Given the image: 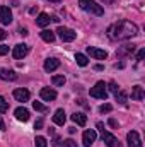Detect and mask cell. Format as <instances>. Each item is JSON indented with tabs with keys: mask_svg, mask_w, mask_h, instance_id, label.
<instances>
[{
	"mask_svg": "<svg viewBox=\"0 0 145 147\" xmlns=\"http://www.w3.org/2000/svg\"><path fill=\"white\" fill-rule=\"evenodd\" d=\"M72 120L77 125H80V127H85V123H87V116H85L84 113H73Z\"/></svg>",
	"mask_w": 145,
	"mask_h": 147,
	"instance_id": "44dd1931",
	"label": "cell"
},
{
	"mask_svg": "<svg viewBox=\"0 0 145 147\" xmlns=\"http://www.w3.org/2000/svg\"><path fill=\"white\" fill-rule=\"evenodd\" d=\"M43 125H44V120H43V118H38L36 123H34V128H36V130H41Z\"/></svg>",
	"mask_w": 145,
	"mask_h": 147,
	"instance_id": "4dcf8cb0",
	"label": "cell"
},
{
	"mask_svg": "<svg viewBox=\"0 0 145 147\" xmlns=\"http://www.w3.org/2000/svg\"><path fill=\"white\" fill-rule=\"evenodd\" d=\"M39 96H41L43 101H55L56 99V91L50 89V87H43L41 92H39Z\"/></svg>",
	"mask_w": 145,
	"mask_h": 147,
	"instance_id": "30bf717a",
	"label": "cell"
},
{
	"mask_svg": "<svg viewBox=\"0 0 145 147\" xmlns=\"http://www.w3.org/2000/svg\"><path fill=\"white\" fill-rule=\"evenodd\" d=\"M96 132L94 130H85L84 132V135H82V142H84V146L85 147H91L94 142H96Z\"/></svg>",
	"mask_w": 145,
	"mask_h": 147,
	"instance_id": "8fae6325",
	"label": "cell"
},
{
	"mask_svg": "<svg viewBox=\"0 0 145 147\" xmlns=\"http://www.w3.org/2000/svg\"><path fill=\"white\" fill-rule=\"evenodd\" d=\"M79 5H80L82 10L91 12V14H94V16H97V17H101V16L104 14V9H103L101 5H97L94 0H79Z\"/></svg>",
	"mask_w": 145,
	"mask_h": 147,
	"instance_id": "7a4b0ae2",
	"label": "cell"
},
{
	"mask_svg": "<svg viewBox=\"0 0 145 147\" xmlns=\"http://www.w3.org/2000/svg\"><path fill=\"white\" fill-rule=\"evenodd\" d=\"M0 22L2 24H10L12 22V12L7 5H0Z\"/></svg>",
	"mask_w": 145,
	"mask_h": 147,
	"instance_id": "9c48e42d",
	"label": "cell"
},
{
	"mask_svg": "<svg viewBox=\"0 0 145 147\" xmlns=\"http://www.w3.org/2000/svg\"><path fill=\"white\" fill-rule=\"evenodd\" d=\"M33 108H34L36 111H39V113H46V111H48V106L41 105L39 101H33Z\"/></svg>",
	"mask_w": 145,
	"mask_h": 147,
	"instance_id": "cb8c5ba5",
	"label": "cell"
},
{
	"mask_svg": "<svg viewBox=\"0 0 145 147\" xmlns=\"http://www.w3.org/2000/svg\"><path fill=\"white\" fill-rule=\"evenodd\" d=\"M19 34H21V36H28L29 33H28V29H26V28H21V29H19Z\"/></svg>",
	"mask_w": 145,
	"mask_h": 147,
	"instance_id": "e575fe53",
	"label": "cell"
},
{
	"mask_svg": "<svg viewBox=\"0 0 145 147\" xmlns=\"http://www.w3.org/2000/svg\"><path fill=\"white\" fill-rule=\"evenodd\" d=\"M111 110H113V106H111V105H108V103H106V105H103V106L99 108V111H101V113H111Z\"/></svg>",
	"mask_w": 145,
	"mask_h": 147,
	"instance_id": "83f0119b",
	"label": "cell"
},
{
	"mask_svg": "<svg viewBox=\"0 0 145 147\" xmlns=\"http://www.w3.org/2000/svg\"><path fill=\"white\" fill-rule=\"evenodd\" d=\"M5 111H9V103L5 101V98L0 96V113H5Z\"/></svg>",
	"mask_w": 145,
	"mask_h": 147,
	"instance_id": "484cf974",
	"label": "cell"
},
{
	"mask_svg": "<svg viewBox=\"0 0 145 147\" xmlns=\"http://www.w3.org/2000/svg\"><path fill=\"white\" fill-rule=\"evenodd\" d=\"M53 121H55L56 125H60V127H63V125H65V121H67V116H65V111L62 110V108L55 111V115H53Z\"/></svg>",
	"mask_w": 145,
	"mask_h": 147,
	"instance_id": "9a60e30c",
	"label": "cell"
},
{
	"mask_svg": "<svg viewBox=\"0 0 145 147\" xmlns=\"http://www.w3.org/2000/svg\"><path fill=\"white\" fill-rule=\"evenodd\" d=\"M109 127H113V128H118V121H116V120H114V118H109Z\"/></svg>",
	"mask_w": 145,
	"mask_h": 147,
	"instance_id": "836d02e7",
	"label": "cell"
},
{
	"mask_svg": "<svg viewBox=\"0 0 145 147\" xmlns=\"http://www.w3.org/2000/svg\"><path fill=\"white\" fill-rule=\"evenodd\" d=\"M34 146H36V147H48V144H46V139H44V137H36Z\"/></svg>",
	"mask_w": 145,
	"mask_h": 147,
	"instance_id": "4316f807",
	"label": "cell"
},
{
	"mask_svg": "<svg viewBox=\"0 0 145 147\" xmlns=\"http://www.w3.org/2000/svg\"><path fill=\"white\" fill-rule=\"evenodd\" d=\"M62 147H77V144L73 142L72 139H67V140H63V144H62Z\"/></svg>",
	"mask_w": 145,
	"mask_h": 147,
	"instance_id": "f1b7e54d",
	"label": "cell"
},
{
	"mask_svg": "<svg viewBox=\"0 0 145 147\" xmlns=\"http://www.w3.org/2000/svg\"><path fill=\"white\" fill-rule=\"evenodd\" d=\"M106 2H114V0H106Z\"/></svg>",
	"mask_w": 145,
	"mask_h": 147,
	"instance_id": "b9f144b4",
	"label": "cell"
},
{
	"mask_svg": "<svg viewBox=\"0 0 145 147\" xmlns=\"http://www.w3.org/2000/svg\"><path fill=\"white\" fill-rule=\"evenodd\" d=\"M7 53H9V46L0 45V57H3V55H7Z\"/></svg>",
	"mask_w": 145,
	"mask_h": 147,
	"instance_id": "1f68e13d",
	"label": "cell"
},
{
	"mask_svg": "<svg viewBox=\"0 0 145 147\" xmlns=\"http://www.w3.org/2000/svg\"><path fill=\"white\" fill-rule=\"evenodd\" d=\"M0 130H5V123H3V120H2V116H0Z\"/></svg>",
	"mask_w": 145,
	"mask_h": 147,
	"instance_id": "8d00e7d4",
	"label": "cell"
},
{
	"mask_svg": "<svg viewBox=\"0 0 145 147\" xmlns=\"http://www.w3.org/2000/svg\"><path fill=\"white\" fill-rule=\"evenodd\" d=\"M144 96H145V92H144V87H142V86H133V87H132V99L142 101Z\"/></svg>",
	"mask_w": 145,
	"mask_h": 147,
	"instance_id": "2e32d148",
	"label": "cell"
},
{
	"mask_svg": "<svg viewBox=\"0 0 145 147\" xmlns=\"http://www.w3.org/2000/svg\"><path fill=\"white\" fill-rule=\"evenodd\" d=\"M97 128H99V130L103 132V130H104V125H103V123H97Z\"/></svg>",
	"mask_w": 145,
	"mask_h": 147,
	"instance_id": "f35d334b",
	"label": "cell"
},
{
	"mask_svg": "<svg viewBox=\"0 0 145 147\" xmlns=\"http://www.w3.org/2000/svg\"><path fill=\"white\" fill-rule=\"evenodd\" d=\"M144 57H145V50H144V48H142V50H140V51L137 53V60L140 62V60H144Z\"/></svg>",
	"mask_w": 145,
	"mask_h": 147,
	"instance_id": "d6a6232c",
	"label": "cell"
},
{
	"mask_svg": "<svg viewBox=\"0 0 145 147\" xmlns=\"http://www.w3.org/2000/svg\"><path fill=\"white\" fill-rule=\"evenodd\" d=\"M39 36H41L43 41H46V43H53V41H55V33L50 31V29H43V31L39 33Z\"/></svg>",
	"mask_w": 145,
	"mask_h": 147,
	"instance_id": "ffe728a7",
	"label": "cell"
},
{
	"mask_svg": "<svg viewBox=\"0 0 145 147\" xmlns=\"http://www.w3.org/2000/svg\"><path fill=\"white\" fill-rule=\"evenodd\" d=\"M14 98H15V101H21V103H26V101H29V91L28 89H15L14 91Z\"/></svg>",
	"mask_w": 145,
	"mask_h": 147,
	"instance_id": "7c38bea8",
	"label": "cell"
},
{
	"mask_svg": "<svg viewBox=\"0 0 145 147\" xmlns=\"http://www.w3.org/2000/svg\"><path fill=\"white\" fill-rule=\"evenodd\" d=\"M108 34L111 39H130V38L137 36L138 34V28L137 24H133L132 21H118L114 22L113 26H109L108 29Z\"/></svg>",
	"mask_w": 145,
	"mask_h": 147,
	"instance_id": "6da1fadb",
	"label": "cell"
},
{
	"mask_svg": "<svg viewBox=\"0 0 145 147\" xmlns=\"http://www.w3.org/2000/svg\"><path fill=\"white\" fill-rule=\"evenodd\" d=\"M56 33H58V36L62 38V41H67V43H70V41H73V39L77 38V33H75L73 29L63 28V26H60V28L56 29Z\"/></svg>",
	"mask_w": 145,
	"mask_h": 147,
	"instance_id": "277c9868",
	"label": "cell"
},
{
	"mask_svg": "<svg viewBox=\"0 0 145 147\" xmlns=\"http://www.w3.org/2000/svg\"><path fill=\"white\" fill-rule=\"evenodd\" d=\"M62 0H50V3H60Z\"/></svg>",
	"mask_w": 145,
	"mask_h": 147,
	"instance_id": "60d3db41",
	"label": "cell"
},
{
	"mask_svg": "<svg viewBox=\"0 0 145 147\" xmlns=\"http://www.w3.org/2000/svg\"><path fill=\"white\" fill-rule=\"evenodd\" d=\"M51 82H53L55 86H63V84H65V77H63V75H53Z\"/></svg>",
	"mask_w": 145,
	"mask_h": 147,
	"instance_id": "d4e9b609",
	"label": "cell"
},
{
	"mask_svg": "<svg viewBox=\"0 0 145 147\" xmlns=\"http://www.w3.org/2000/svg\"><path fill=\"white\" fill-rule=\"evenodd\" d=\"M75 60H77V63H79L80 67H85V65L89 63L87 57H85V55H82V53H77V55H75Z\"/></svg>",
	"mask_w": 145,
	"mask_h": 147,
	"instance_id": "7402d4cb",
	"label": "cell"
},
{
	"mask_svg": "<svg viewBox=\"0 0 145 147\" xmlns=\"http://www.w3.org/2000/svg\"><path fill=\"white\" fill-rule=\"evenodd\" d=\"M28 51H29V46L24 45V43H19V45L14 46V50H12V57H14L15 60H21V58H24V57L28 55Z\"/></svg>",
	"mask_w": 145,
	"mask_h": 147,
	"instance_id": "5b68a950",
	"label": "cell"
},
{
	"mask_svg": "<svg viewBox=\"0 0 145 147\" xmlns=\"http://www.w3.org/2000/svg\"><path fill=\"white\" fill-rule=\"evenodd\" d=\"M14 115H15V118L19 121H28L29 120V111L26 110V108H22V106H19L17 110L14 111Z\"/></svg>",
	"mask_w": 145,
	"mask_h": 147,
	"instance_id": "e0dca14e",
	"label": "cell"
},
{
	"mask_svg": "<svg viewBox=\"0 0 145 147\" xmlns=\"http://www.w3.org/2000/svg\"><path fill=\"white\" fill-rule=\"evenodd\" d=\"M108 86L103 82V80H99V82H96V86L91 89V96L92 98H97V99H104L106 101V98H108V89H106Z\"/></svg>",
	"mask_w": 145,
	"mask_h": 147,
	"instance_id": "3957f363",
	"label": "cell"
},
{
	"mask_svg": "<svg viewBox=\"0 0 145 147\" xmlns=\"http://www.w3.org/2000/svg\"><path fill=\"white\" fill-rule=\"evenodd\" d=\"M29 12H31V14H36V12H38V7H33V9H31Z\"/></svg>",
	"mask_w": 145,
	"mask_h": 147,
	"instance_id": "ab89813d",
	"label": "cell"
},
{
	"mask_svg": "<svg viewBox=\"0 0 145 147\" xmlns=\"http://www.w3.org/2000/svg\"><path fill=\"white\" fill-rule=\"evenodd\" d=\"M135 51V45H125V46H121L118 51H116V55L118 57H128V55H132Z\"/></svg>",
	"mask_w": 145,
	"mask_h": 147,
	"instance_id": "ac0fdd59",
	"label": "cell"
},
{
	"mask_svg": "<svg viewBox=\"0 0 145 147\" xmlns=\"http://www.w3.org/2000/svg\"><path fill=\"white\" fill-rule=\"evenodd\" d=\"M109 91H111V92H118V91H119V86H118L116 82H109Z\"/></svg>",
	"mask_w": 145,
	"mask_h": 147,
	"instance_id": "f546056e",
	"label": "cell"
},
{
	"mask_svg": "<svg viewBox=\"0 0 145 147\" xmlns=\"http://www.w3.org/2000/svg\"><path fill=\"white\" fill-rule=\"evenodd\" d=\"M58 67H60V60H58V58H48V60L44 62V70L50 72V74L55 72Z\"/></svg>",
	"mask_w": 145,
	"mask_h": 147,
	"instance_id": "4fadbf2b",
	"label": "cell"
},
{
	"mask_svg": "<svg viewBox=\"0 0 145 147\" xmlns=\"http://www.w3.org/2000/svg\"><path fill=\"white\" fill-rule=\"evenodd\" d=\"M101 137H103V142L108 147H121L119 140H118L113 134H109V132H104V130H103V135H101Z\"/></svg>",
	"mask_w": 145,
	"mask_h": 147,
	"instance_id": "ba28073f",
	"label": "cell"
},
{
	"mask_svg": "<svg viewBox=\"0 0 145 147\" xmlns=\"http://www.w3.org/2000/svg\"><path fill=\"white\" fill-rule=\"evenodd\" d=\"M0 79L12 82V80H17V74L14 70H9V69H0Z\"/></svg>",
	"mask_w": 145,
	"mask_h": 147,
	"instance_id": "5bb4252c",
	"label": "cell"
},
{
	"mask_svg": "<svg viewBox=\"0 0 145 147\" xmlns=\"http://www.w3.org/2000/svg\"><path fill=\"white\" fill-rule=\"evenodd\" d=\"M5 38H7V33H5L3 29H0V41H2V39H5Z\"/></svg>",
	"mask_w": 145,
	"mask_h": 147,
	"instance_id": "d590c367",
	"label": "cell"
},
{
	"mask_svg": "<svg viewBox=\"0 0 145 147\" xmlns=\"http://www.w3.org/2000/svg\"><path fill=\"white\" fill-rule=\"evenodd\" d=\"M87 53H89L92 58H96V60H106V58H108V51L99 50V48H96V46H87Z\"/></svg>",
	"mask_w": 145,
	"mask_h": 147,
	"instance_id": "52a82bcc",
	"label": "cell"
},
{
	"mask_svg": "<svg viewBox=\"0 0 145 147\" xmlns=\"http://www.w3.org/2000/svg\"><path fill=\"white\" fill-rule=\"evenodd\" d=\"M126 142H128V147H142V140L137 130H132L126 134Z\"/></svg>",
	"mask_w": 145,
	"mask_h": 147,
	"instance_id": "8992f818",
	"label": "cell"
},
{
	"mask_svg": "<svg viewBox=\"0 0 145 147\" xmlns=\"http://www.w3.org/2000/svg\"><path fill=\"white\" fill-rule=\"evenodd\" d=\"M114 96H116V101H118L119 105H126V94H125L123 91H118V92H114Z\"/></svg>",
	"mask_w": 145,
	"mask_h": 147,
	"instance_id": "603a6c76",
	"label": "cell"
},
{
	"mask_svg": "<svg viewBox=\"0 0 145 147\" xmlns=\"http://www.w3.org/2000/svg\"><path fill=\"white\" fill-rule=\"evenodd\" d=\"M114 67H116V69H123V67H125V63H116Z\"/></svg>",
	"mask_w": 145,
	"mask_h": 147,
	"instance_id": "74e56055",
	"label": "cell"
},
{
	"mask_svg": "<svg viewBox=\"0 0 145 147\" xmlns=\"http://www.w3.org/2000/svg\"><path fill=\"white\" fill-rule=\"evenodd\" d=\"M50 21H51V19H50V16H48V14H44V12H41V14L38 16V19H36V24L39 26V28H46V26L50 24Z\"/></svg>",
	"mask_w": 145,
	"mask_h": 147,
	"instance_id": "d6986e66",
	"label": "cell"
}]
</instances>
